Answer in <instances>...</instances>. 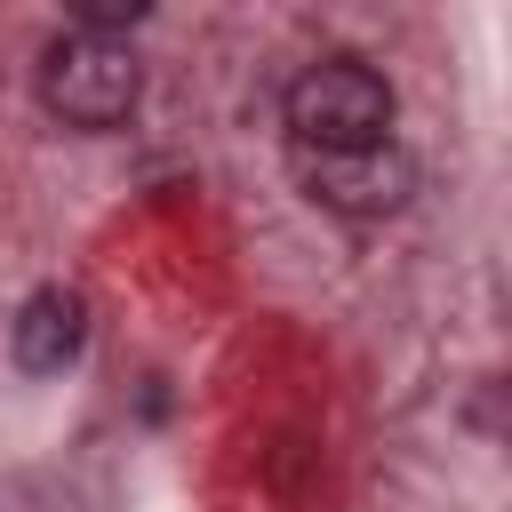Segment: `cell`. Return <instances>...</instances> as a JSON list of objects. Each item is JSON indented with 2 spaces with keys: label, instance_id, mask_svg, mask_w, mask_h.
Wrapping results in <instances>:
<instances>
[{
  "label": "cell",
  "instance_id": "cell-1",
  "mask_svg": "<svg viewBox=\"0 0 512 512\" xmlns=\"http://www.w3.org/2000/svg\"><path fill=\"white\" fill-rule=\"evenodd\" d=\"M392 80L360 56H320L288 80L280 120H288V152H360L392 136Z\"/></svg>",
  "mask_w": 512,
  "mask_h": 512
},
{
  "label": "cell",
  "instance_id": "cell-2",
  "mask_svg": "<svg viewBox=\"0 0 512 512\" xmlns=\"http://www.w3.org/2000/svg\"><path fill=\"white\" fill-rule=\"evenodd\" d=\"M144 96V72L128 56V40H104V32H56L48 56H40V104L64 120V128H120Z\"/></svg>",
  "mask_w": 512,
  "mask_h": 512
},
{
  "label": "cell",
  "instance_id": "cell-3",
  "mask_svg": "<svg viewBox=\"0 0 512 512\" xmlns=\"http://www.w3.org/2000/svg\"><path fill=\"white\" fill-rule=\"evenodd\" d=\"M296 184L312 208L344 216V224H376V216H400L408 192H416V160L384 136V144H360V152H288Z\"/></svg>",
  "mask_w": 512,
  "mask_h": 512
},
{
  "label": "cell",
  "instance_id": "cell-4",
  "mask_svg": "<svg viewBox=\"0 0 512 512\" xmlns=\"http://www.w3.org/2000/svg\"><path fill=\"white\" fill-rule=\"evenodd\" d=\"M16 368L24 376H56V368H72L80 360V344H88V312H80V296L72 288H32L24 296V312H16Z\"/></svg>",
  "mask_w": 512,
  "mask_h": 512
},
{
  "label": "cell",
  "instance_id": "cell-5",
  "mask_svg": "<svg viewBox=\"0 0 512 512\" xmlns=\"http://www.w3.org/2000/svg\"><path fill=\"white\" fill-rule=\"evenodd\" d=\"M136 16H144V0H80V8H72V32H104V40H112V32L136 24Z\"/></svg>",
  "mask_w": 512,
  "mask_h": 512
}]
</instances>
